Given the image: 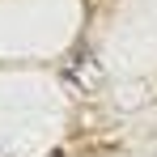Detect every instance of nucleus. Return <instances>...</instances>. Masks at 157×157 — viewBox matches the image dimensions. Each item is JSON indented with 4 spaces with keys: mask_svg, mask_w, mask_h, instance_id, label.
Masks as SVG:
<instances>
[{
    "mask_svg": "<svg viewBox=\"0 0 157 157\" xmlns=\"http://www.w3.org/2000/svg\"><path fill=\"white\" fill-rule=\"evenodd\" d=\"M51 157H64V153H51Z\"/></svg>",
    "mask_w": 157,
    "mask_h": 157,
    "instance_id": "1",
    "label": "nucleus"
}]
</instances>
